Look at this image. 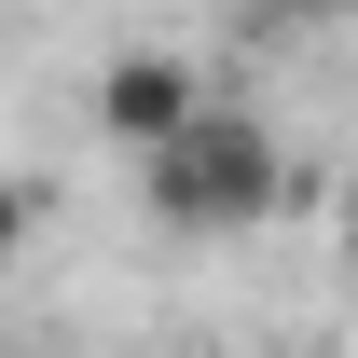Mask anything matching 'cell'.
<instances>
[{
	"label": "cell",
	"mask_w": 358,
	"mask_h": 358,
	"mask_svg": "<svg viewBox=\"0 0 358 358\" xmlns=\"http://www.w3.org/2000/svg\"><path fill=\"white\" fill-rule=\"evenodd\" d=\"M193 110H207V83H193L166 42H152V55H110V83H96V124L124 138V152H166Z\"/></svg>",
	"instance_id": "cell-2"
},
{
	"label": "cell",
	"mask_w": 358,
	"mask_h": 358,
	"mask_svg": "<svg viewBox=\"0 0 358 358\" xmlns=\"http://www.w3.org/2000/svg\"><path fill=\"white\" fill-rule=\"evenodd\" d=\"M138 179H152V207H166L179 234H248L275 193H289V152H275V124H262V110L207 96V110H193L166 152H138Z\"/></svg>",
	"instance_id": "cell-1"
},
{
	"label": "cell",
	"mask_w": 358,
	"mask_h": 358,
	"mask_svg": "<svg viewBox=\"0 0 358 358\" xmlns=\"http://www.w3.org/2000/svg\"><path fill=\"white\" fill-rule=\"evenodd\" d=\"M28 234H42V193H28V179H0V275L28 262Z\"/></svg>",
	"instance_id": "cell-3"
}]
</instances>
